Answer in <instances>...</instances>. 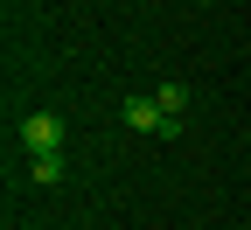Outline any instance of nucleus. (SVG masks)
I'll return each mask as SVG.
<instances>
[{"instance_id":"1","label":"nucleus","mask_w":251,"mask_h":230,"mask_svg":"<svg viewBox=\"0 0 251 230\" xmlns=\"http://www.w3.org/2000/svg\"><path fill=\"white\" fill-rule=\"evenodd\" d=\"M21 147L28 153H63V119L56 112H28L21 119Z\"/></svg>"},{"instance_id":"2","label":"nucleus","mask_w":251,"mask_h":230,"mask_svg":"<svg viewBox=\"0 0 251 230\" xmlns=\"http://www.w3.org/2000/svg\"><path fill=\"white\" fill-rule=\"evenodd\" d=\"M126 126H133V133H168V112L153 105V98H126Z\"/></svg>"},{"instance_id":"3","label":"nucleus","mask_w":251,"mask_h":230,"mask_svg":"<svg viewBox=\"0 0 251 230\" xmlns=\"http://www.w3.org/2000/svg\"><path fill=\"white\" fill-rule=\"evenodd\" d=\"M28 181H63V153H28Z\"/></svg>"},{"instance_id":"4","label":"nucleus","mask_w":251,"mask_h":230,"mask_svg":"<svg viewBox=\"0 0 251 230\" xmlns=\"http://www.w3.org/2000/svg\"><path fill=\"white\" fill-rule=\"evenodd\" d=\"M153 105H161L168 119H188V84H161V91H153Z\"/></svg>"}]
</instances>
